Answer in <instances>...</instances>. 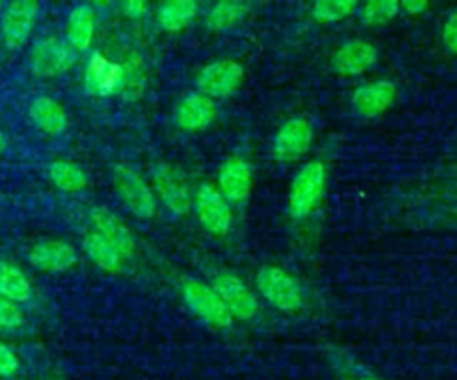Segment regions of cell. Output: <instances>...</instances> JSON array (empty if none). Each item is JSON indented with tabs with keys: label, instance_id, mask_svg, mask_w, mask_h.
I'll return each instance as SVG.
<instances>
[{
	"label": "cell",
	"instance_id": "6da1fadb",
	"mask_svg": "<svg viewBox=\"0 0 457 380\" xmlns=\"http://www.w3.org/2000/svg\"><path fill=\"white\" fill-rule=\"evenodd\" d=\"M327 184V169L321 161H309L295 173L289 194L287 209L295 219L307 218L321 202Z\"/></svg>",
	"mask_w": 457,
	"mask_h": 380
},
{
	"label": "cell",
	"instance_id": "8992f818",
	"mask_svg": "<svg viewBox=\"0 0 457 380\" xmlns=\"http://www.w3.org/2000/svg\"><path fill=\"white\" fill-rule=\"evenodd\" d=\"M114 187L123 202V205L141 219H150L155 214V194L146 186V182L130 168L116 166L114 171Z\"/></svg>",
	"mask_w": 457,
	"mask_h": 380
},
{
	"label": "cell",
	"instance_id": "7a4b0ae2",
	"mask_svg": "<svg viewBox=\"0 0 457 380\" xmlns=\"http://www.w3.org/2000/svg\"><path fill=\"white\" fill-rule=\"evenodd\" d=\"M259 294L282 312H296L303 305V289L300 282L278 266H262L255 275Z\"/></svg>",
	"mask_w": 457,
	"mask_h": 380
},
{
	"label": "cell",
	"instance_id": "30bf717a",
	"mask_svg": "<svg viewBox=\"0 0 457 380\" xmlns=\"http://www.w3.org/2000/svg\"><path fill=\"white\" fill-rule=\"evenodd\" d=\"M154 189L162 205L175 216H184L191 209L193 196L184 177L170 164H157L152 171Z\"/></svg>",
	"mask_w": 457,
	"mask_h": 380
},
{
	"label": "cell",
	"instance_id": "cb8c5ba5",
	"mask_svg": "<svg viewBox=\"0 0 457 380\" xmlns=\"http://www.w3.org/2000/svg\"><path fill=\"white\" fill-rule=\"evenodd\" d=\"M48 175L52 184L66 193H77L87 186L86 171L71 161H54L48 168Z\"/></svg>",
	"mask_w": 457,
	"mask_h": 380
},
{
	"label": "cell",
	"instance_id": "e575fe53",
	"mask_svg": "<svg viewBox=\"0 0 457 380\" xmlns=\"http://www.w3.org/2000/svg\"><path fill=\"white\" fill-rule=\"evenodd\" d=\"M0 9H2V4H0Z\"/></svg>",
	"mask_w": 457,
	"mask_h": 380
},
{
	"label": "cell",
	"instance_id": "9c48e42d",
	"mask_svg": "<svg viewBox=\"0 0 457 380\" xmlns=\"http://www.w3.org/2000/svg\"><path fill=\"white\" fill-rule=\"evenodd\" d=\"M311 143H312L311 123L305 118L295 116L286 120L278 127L273 137L271 152L278 162H293L309 152Z\"/></svg>",
	"mask_w": 457,
	"mask_h": 380
},
{
	"label": "cell",
	"instance_id": "f546056e",
	"mask_svg": "<svg viewBox=\"0 0 457 380\" xmlns=\"http://www.w3.org/2000/svg\"><path fill=\"white\" fill-rule=\"evenodd\" d=\"M20 368L16 353L4 343H0V376H12Z\"/></svg>",
	"mask_w": 457,
	"mask_h": 380
},
{
	"label": "cell",
	"instance_id": "5b68a950",
	"mask_svg": "<svg viewBox=\"0 0 457 380\" xmlns=\"http://www.w3.org/2000/svg\"><path fill=\"white\" fill-rule=\"evenodd\" d=\"M245 80V68L239 61L221 59L205 64L196 75L198 93L207 98H227L239 89Z\"/></svg>",
	"mask_w": 457,
	"mask_h": 380
},
{
	"label": "cell",
	"instance_id": "52a82bcc",
	"mask_svg": "<svg viewBox=\"0 0 457 380\" xmlns=\"http://www.w3.org/2000/svg\"><path fill=\"white\" fill-rule=\"evenodd\" d=\"M216 294L225 303L232 319H252L259 310V302L246 282L234 273H218L211 284Z\"/></svg>",
	"mask_w": 457,
	"mask_h": 380
},
{
	"label": "cell",
	"instance_id": "2e32d148",
	"mask_svg": "<svg viewBox=\"0 0 457 380\" xmlns=\"http://www.w3.org/2000/svg\"><path fill=\"white\" fill-rule=\"evenodd\" d=\"M29 260L41 271L61 273L77 262V250L62 239H43L30 246Z\"/></svg>",
	"mask_w": 457,
	"mask_h": 380
},
{
	"label": "cell",
	"instance_id": "83f0119b",
	"mask_svg": "<svg viewBox=\"0 0 457 380\" xmlns=\"http://www.w3.org/2000/svg\"><path fill=\"white\" fill-rule=\"evenodd\" d=\"M23 325V312L16 302L0 294V328L16 330Z\"/></svg>",
	"mask_w": 457,
	"mask_h": 380
},
{
	"label": "cell",
	"instance_id": "4dcf8cb0",
	"mask_svg": "<svg viewBox=\"0 0 457 380\" xmlns=\"http://www.w3.org/2000/svg\"><path fill=\"white\" fill-rule=\"evenodd\" d=\"M121 9L127 16H132V18H141L146 14L148 11V4L145 2H139V0H130V2H125L121 4Z\"/></svg>",
	"mask_w": 457,
	"mask_h": 380
},
{
	"label": "cell",
	"instance_id": "277c9868",
	"mask_svg": "<svg viewBox=\"0 0 457 380\" xmlns=\"http://www.w3.org/2000/svg\"><path fill=\"white\" fill-rule=\"evenodd\" d=\"M191 207L195 209L200 225L212 235L223 237L232 227V207L221 196L218 187L211 184H200L193 193Z\"/></svg>",
	"mask_w": 457,
	"mask_h": 380
},
{
	"label": "cell",
	"instance_id": "f1b7e54d",
	"mask_svg": "<svg viewBox=\"0 0 457 380\" xmlns=\"http://www.w3.org/2000/svg\"><path fill=\"white\" fill-rule=\"evenodd\" d=\"M441 41L448 52L457 54V9L445 20L441 29Z\"/></svg>",
	"mask_w": 457,
	"mask_h": 380
},
{
	"label": "cell",
	"instance_id": "9a60e30c",
	"mask_svg": "<svg viewBox=\"0 0 457 380\" xmlns=\"http://www.w3.org/2000/svg\"><path fill=\"white\" fill-rule=\"evenodd\" d=\"M396 100V87L391 80L380 78L359 86L352 95V107L362 118H377L389 111Z\"/></svg>",
	"mask_w": 457,
	"mask_h": 380
},
{
	"label": "cell",
	"instance_id": "484cf974",
	"mask_svg": "<svg viewBox=\"0 0 457 380\" xmlns=\"http://www.w3.org/2000/svg\"><path fill=\"white\" fill-rule=\"evenodd\" d=\"M357 7L359 4L353 0H320L312 4L311 14L321 23H334L355 14Z\"/></svg>",
	"mask_w": 457,
	"mask_h": 380
},
{
	"label": "cell",
	"instance_id": "4fadbf2b",
	"mask_svg": "<svg viewBox=\"0 0 457 380\" xmlns=\"http://www.w3.org/2000/svg\"><path fill=\"white\" fill-rule=\"evenodd\" d=\"M378 59L377 46L368 39H352L343 43L332 55L330 66L337 75L357 77L370 70Z\"/></svg>",
	"mask_w": 457,
	"mask_h": 380
},
{
	"label": "cell",
	"instance_id": "1f68e13d",
	"mask_svg": "<svg viewBox=\"0 0 457 380\" xmlns=\"http://www.w3.org/2000/svg\"><path fill=\"white\" fill-rule=\"evenodd\" d=\"M428 7L427 2H416V0H407L400 2V11H405L407 14H420Z\"/></svg>",
	"mask_w": 457,
	"mask_h": 380
},
{
	"label": "cell",
	"instance_id": "d6986e66",
	"mask_svg": "<svg viewBox=\"0 0 457 380\" xmlns=\"http://www.w3.org/2000/svg\"><path fill=\"white\" fill-rule=\"evenodd\" d=\"M96 11L91 4L75 5L66 20V43L75 52H84L89 48L95 36Z\"/></svg>",
	"mask_w": 457,
	"mask_h": 380
},
{
	"label": "cell",
	"instance_id": "7c38bea8",
	"mask_svg": "<svg viewBox=\"0 0 457 380\" xmlns=\"http://www.w3.org/2000/svg\"><path fill=\"white\" fill-rule=\"evenodd\" d=\"M252 166L243 157H228L218 169V191L232 203H243L252 193Z\"/></svg>",
	"mask_w": 457,
	"mask_h": 380
},
{
	"label": "cell",
	"instance_id": "ffe728a7",
	"mask_svg": "<svg viewBox=\"0 0 457 380\" xmlns=\"http://www.w3.org/2000/svg\"><path fill=\"white\" fill-rule=\"evenodd\" d=\"M29 116L34 125L48 136L62 134L68 125L66 111L62 109V105L48 96L34 98L29 107Z\"/></svg>",
	"mask_w": 457,
	"mask_h": 380
},
{
	"label": "cell",
	"instance_id": "44dd1931",
	"mask_svg": "<svg viewBox=\"0 0 457 380\" xmlns=\"http://www.w3.org/2000/svg\"><path fill=\"white\" fill-rule=\"evenodd\" d=\"M84 252L89 257V260L98 266L104 271L109 273H120L123 268V255L100 234L89 232L82 241Z\"/></svg>",
	"mask_w": 457,
	"mask_h": 380
},
{
	"label": "cell",
	"instance_id": "836d02e7",
	"mask_svg": "<svg viewBox=\"0 0 457 380\" xmlns=\"http://www.w3.org/2000/svg\"><path fill=\"white\" fill-rule=\"evenodd\" d=\"M361 380H377V378H373V376H364V378H361Z\"/></svg>",
	"mask_w": 457,
	"mask_h": 380
},
{
	"label": "cell",
	"instance_id": "ac0fdd59",
	"mask_svg": "<svg viewBox=\"0 0 457 380\" xmlns=\"http://www.w3.org/2000/svg\"><path fill=\"white\" fill-rule=\"evenodd\" d=\"M89 219L93 225V232L107 239L125 259L134 255L136 239L120 218H116L112 212H109L104 207H95L89 212Z\"/></svg>",
	"mask_w": 457,
	"mask_h": 380
},
{
	"label": "cell",
	"instance_id": "d6a6232c",
	"mask_svg": "<svg viewBox=\"0 0 457 380\" xmlns=\"http://www.w3.org/2000/svg\"><path fill=\"white\" fill-rule=\"evenodd\" d=\"M7 143H9V141H7V136L0 130V153L7 148Z\"/></svg>",
	"mask_w": 457,
	"mask_h": 380
},
{
	"label": "cell",
	"instance_id": "4316f807",
	"mask_svg": "<svg viewBox=\"0 0 457 380\" xmlns=\"http://www.w3.org/2000/svg\"><path fill=\"white\" fill-rule=\"evenodd\" d=\"M400 12V2L395 0H371L357 7V16L364 25H384Z\"/></svg>",
	"mask_w": 457,
	"mask_h": 380
},
{
	"label": "cell",
	"instance_id": "7402d4cb",
	"mask_svg": "<svg viewBox=\"0 0 457 380\" xmlns=\"http://www.w3.org/2000/svg\"><path fill=\"white\" fill-rule=\"evenodd\" d=\"M198 14V4L193 0H170L157 7L155 18L161 29L168 32H179L186 29Z\"/></svg>",
	"mask_w": 457,
	"mask_h": 380
},
{
	"label": "cell",
	"instance_id": "5bb4252c",
	"mask_svg": "<svg viewBox=\"0 0 457 380\" xmlns=\"http://www.w3.org/2000/svg\"><path fill=\"white\" fill-rule=\"evenodd\" d=\"M123 66L95 52L84 71V87L93 96H109L123 87Z\"/></svg>",
	"mask_w": 457,
	"mask_h": 380
},
{
	"label": "cell",
	"instance_id": "e0dca14e",
	"mask_svg": "<svg viewBox=\"0 0 457 380\" xmlns=\"http://www.w3.org/2000/svg\"><path fill=\"white\" fill-rule=\"evenodd\" d=\"M216 118V103L202 93L186 95L175 107V125L182 130H202L207 128Z\"/></svg>",
	"mask_w": 457,
	"mask_h": 380
},
{
	"label": "cell",
	"instance_id": "8fae6325",
	"mask_svg": "<svg viewBox=\"0 0 457 380\" xmlns=\"http://www.w3.org/2000/svg\"><path fill=\"white\" fill-rule=\"evenodd\" d=\"M75 50L61 37H45L30 52V70L37 77H54L75 62Z\"/></svg>",
	"mask_w": 457,
	"mask_h": 380
},
{
	"label": "cell",
	"instance_id": "3957f363",
	"mask_svg": "<svg viewBox=\"0 0 457 380\" xmlns=\"http://www.w3.org/2000/svg\"><path fill=\"white\" fill-rule=\"evenodd\" d=\"M180 294L189 312L204 323L214 328L230 326L232 316L211 285L195 278H186L180 284Z\"/></svg>",
	"mask_w": 457,
	"mask_h": 380
},
{
	"label": "cell",
	"instance_id": "d4e9b609",
	"mask_svg": "<svg viewBox=\"0 0 457 380\" xmlns=\"http://www.w3.org/2000/svg\"><path fill=\"white\" fill-rule=\"evenodd\" d=\"M246 14L248 5L243 2H218L209 9L205 23L212 30H228L239 25Z\"/></svg>",
	"mask_w": 457,
	"mask_h": 380
},
{
	"label": "cell",
	"instance_id": "ba28073f",
	"mask_svg": "<svg viewBox=\"0 0 457 380\" xmlns=\"http://www.w3.org/2000/svg\"><path fill=\"white\" fill-rule=\"evenodd\" d=\"M39 12V4L34 0H16L2 9L0 32L7 48H20L30 36Z\"/></svg>",
	"mask_w": 457,
	"mask_h": 380
},
{
	"label": "cell",
	"instance_id": "603a6c76",
	"mask_svg": "<svg viewBox=\"0 0 457 380\" xmlns=\"http://www.w3.org/2000/svg\"><path fill=\"white\" fill-rule=\"evenodd\" d=\"M32 284L27 275L20 268L0 260V294L16 303H23L32 298Z\"/></svg>",
	"mask_w": 457,
	"mask_h": 380
}]
</instances>
